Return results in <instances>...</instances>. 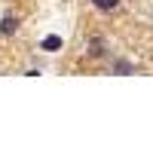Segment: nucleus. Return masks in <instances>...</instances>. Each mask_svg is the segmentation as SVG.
<instances>
[{"label":"nucleus","instance_id":"obj_5","mask_svg":"<svg viewBox=\"0 0 153 153\" xmlns=\"http://www.w3.org/2000/svg\"><path fill=\"white\" fill-rule=\"evenodd\" d=\"M101 52H104V46H101V43H98V40H95V43H92V46H89V55H101Z\"/></svg>","mask_w":153,"mask_h":153},{"label":"nucleus","instance_id":"obj_2","mask_svg":"<svg viewBox=\"0 0 153 153\" xmlns=\"http://www.w3.org/2000/svg\"><path fill=\"white\" fill-rule=\"evenodd\" d=\"M43 49H46V52H55V49H61V37H46V40H43Z\"/></svg>","mask_w":153,"mask_h":153},{"label":"nucleus","instance_id":"obj_3","mask_svg":"<svg viewBox=\"0 0 153 153\" xmlns=\"http://www.w3.org/2000/svg\"><path fill=\"white\" fill-rule=\"evenodd\" d=\"M113 74H132V65L126 58H117V65H113Z\"/></svg>","mask_w":153,"mask_h":153},{"label":"nucleus","instance_id":"obj_4","mask_svg":"<svg viewBox=\"0 0 153 153\" xmlns=\"http://www.w3.org/2000/svg\"><path fill=\"white\" fill-rule=\"evenodd\" d=\"M92 3H95L98 9H104V12H107V9H117V6H120V0H92Z\"/></svg>","mask_w":153,"mask_h":153},{"label":"nucleus","instance_id":"obj_1","mask_svg":"<svg viewBox=\"0 0 153 153\" xmlns=\"http://www.w3.org/2000/svg\"><path fill=\"white\" fill-rule=\"evenodd\" d=\"M16 31H19V19L6 16L3 22H0V34H16Z\"/></svg>","mask_w":153,"mask_h":153}]
</instances>
